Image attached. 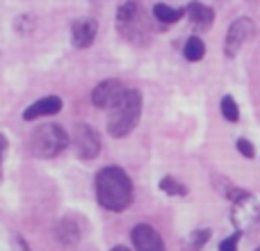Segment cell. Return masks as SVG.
Segmentation results:
<instances>
[{"label": "cell", "mask_w": 260, "mask_h": 251, "mask_svg": "<svg viewBox=\"0 0 260 251\" xmlns=\"http://www.w3.org/2000/svg\"><path fill=\"white\" fill-rule=\"evenodd\" d=\"M256 35V23L247 16H240L235 18L233 23L229 25V32H226V39H224V55L229 59H233L235 55L242 50V46L247 44L251 37Z\"/></svg>", "instance_id": "7"}, {"label": "cell", "mask_w": 260, "mask_h": 251, "mask_svg": "<svg viewBox=\"0 0 260 251\" xmlns=\"http://www.w3.org/2000/svg\"><path fill=\"white\" fill-rule=\"evenodd\" d=\"M231 222L238 229V233H253L260 226V203L256 197L244 192L231 208Z\"/></svg>", "instance_id": "5"}, {"label": "cell", "mask_w": 260, "mask_h": 251, "mask_svg": "<svg viewBox=\"0 0 260 251\" xmlns=\"http://www.w3.org/2000/svg\"><path fill=\"white\" fill-rule=\"evenodd\" d=\"M96 199L110 212H123L135 199L133 180L121 167L110 165L96 174Z\"/></svg>", "instance_id": "1"}, {"label": "cell", "mask_w": 260, "mask_h": 251, "mask_svg": "<svg viewBox=\"0 0 260 251\" xmlns=\"http://www.w3.org/2000/svg\"><path fill=\"white\" fill-rule=\"evenodd\" d=\"M142 94L137 89H128L123 94V99L110 110L108 114V135H112L114 139L128 137L139 123L142 117Z\"/></svg>", "instance_id": "2"}, {"label": "cell", "mask_w": 260, "mask_h": 251, "mask_svg": "<svg viewBox=\"0 0 260 251\" xmlns=\"http://www.w3.org/2000/svg\"><path fill=\"white\" fill-rule=\"evenodd\" d=\"M69 142H71V137L59 123H41L30 135V153L41 160H50V158L59 155L69 146Z\"/></svg>", "instance_id": "3"}, {"label": "cell", "mask_w": 260, "mask_h": 251, "mask_svg": "<svg viewBox=\"0 0 260 251\" xmlns=\"http://www.w3.org/2000/svg\"><path fill=\"white\" fill-rule=\"evenodd\" d=\"M183 55L187 62H199V59H203V55H206V44H203L199 37H189L183 46Z\"/></svg>", "instance_id": "15"}, {"label": "cell", "mask_w": 260, "mask_h": 251, "mask_svg": "<svg viewBox=\"0 0 260 251\" xmlns=\"http://www.w3.org/2000/svg\"><path fill=\"white\" fill-rule=\"evenodd\" d=\"M55 235H57V240L62 244H67V247H73V244L80 242V226L76 224V219H69V217H64V219H59V224L55 226Z\"/></svg>", "instance_id": "13"}, {"label": "cell", "mask_w": 260, "mask_h": 251, "mask_svg": "<svg viewBox=\"0 0 260 251\" xmlns=\"http://www.w3.org/2000/svg\"><path fill=\"white\" fill-rule=\"evenodd\" d=\"M130 240H133V244L137 251H167L162 235L148 224L135 226V229L130 231Z\"/></svg>", "instance_id": "9"}, {"label": "cell", "mask_w": 260, "mask_h": 251, "mask_svg": "<svg viewBox=\"0 0 260 251\" xmlns=\"http://www.w3.org/2000/svg\"><path fill=\"white\" fill-rule=\"evenodd\" d=\"M62 99L59 96H44L39 99L37 103H32L30 108H25L23 112V119L25 121H32V119H39V117H50V114H57L62 110Z\"/></svg>", "instance_id": "11"}, {"label": "cell", "mask_w": 260, "mask_h": 251, "mask_svg": "<svg viewBox=\"0 0 260 251\" xmlns=\"http://www.w3.org/2000/svg\"><path fill=\"white\" fill-rule=\"evenodd\" d=\"M210 235H212L210 229H199V231H194V233L187 238V251H201L203 244H208Z\"/></svg>", "instance_id": "18"}, {"label": "cell", "mask_w": 260, "mask_h": 251, "mask_svg": "<svg viewBox=\"0 0 260 251\" xmlns=\"http://www.w3.org/2000/svg\"><path fill=\"white\" fill-rule=\"evenodd\" d=\"M7 146H9V142H7V137H5L3 133H0V162H3V158H5V153H7Z\"/></svg>", "instance_id": "21"}, {"label": "cell", "mask_w": 260, "mask_h": 251, "mask_svg": "<svg viewBox=\"0 0 260 251\" xmlns=\"http://www.w3.org/2000/svg\"><path fill=\"white\" fill-rule=\"evenodd\" d=\"M221 117L226 119V121H231V123H235L240 119V108H238V103H235V99L233 96H224L221 99Z\"/></svg>", "instance_id": "17"}, {"label": "cell", "mask_w": 260, "mask_h": 251, "mask_svg": "<svg viewBox=\"0 0 260 251\" xmlns=\"http://www.w3.org/2000/svg\"><path fill=\"white\" fill-rule=\"evenodd\" d=\"M157 187L165 194H169V197H185V194H187V187H185L183 183H178L174 176H165V178L157 183Z\"/></svg>", "instance_id": "16"}, {"label": "cell", "mask_w": 260, "mask_h": 251, "mask_svg": "<svg viewBox=\"0 0 260 251\" xmlns=\"http://www.w3.org/2000/svg\"><path fill=\"white\" fill-rule=\"evenodd\" d=\"M256 251H260V247H258V249H256Z\"/></svg>", "instance_id": "25"}, {"label": "cell", "mask_w": 260, "mask_h": 251, "mask_svg": "<svg viewBox=\"0 0 260 251\" xmlns=\"http://www.w3.org/2000/svg\"><path fill=\"white\" fill-rule=\"evenodd\" d=\"M185 12H187L189 21H192L197 27H203V30H206V27H210V23L215 21V9L208 7V5H203V3H199V0L189 3Z\"/></svg>", "instance_id": "12"}, {"label": "cell", "mask_w": 260, "mask_h": 251, "mask_svg": "<svg viewBox=\"0 0 260 251\" xmlns=\"http://www.w3.org/2000/svg\"><path fill=\"white\" fill-rule=\"evenodd\" d=\"M240 235H242V233H233V235H229V238H224L219 242V251H238Z\"/></svg>", "instance_id": "20"}, {"label": "cell", "mask_w": 260, "mask_h": 251, "mask_svg": "<svg viewBox=\"0 0 260 251\" xmlns=\"http://www.w3.org/2000/svg\"><path fill=\"white\" fill-rule=\"evenodd\" d=\"M21 247H23V251H30V249H27V244L23 242V240H21Z\"/></svg>", "instance_id": "23"}, {"label": "cell", "mask_w": 260, "mask_h": 251, "mask_svg": "<svg viewBox=\"0 0 260 251\" xmlns=\"http://www.w3.org/2000/svg\"><path fill=\"white\" fill-rule=\"evenodd\" d=\"M0 183H3V162H0Z\"/></svg>", "instance_id": "24"}, {"label": "cell", "mask_w": 260, "mask_h": 251, "mask_svg": "<svg viewBox=\"0 0 260 251\" xmlns=\"http://www.w3.org/2000/svg\"><path fill=\"white\" fill-rule=\"evenodd\" d=\"M126 91L128 89L123 87L121 80L108 78V80L99 82V85L94 87V91H91V103H94V108H99V110H112L114 105L123 99Z\"/></svg>", "instance_id": "8"}, {"label": "cell", "mask_w": 260, "mask_h": 251, "mask_svg": "<svg viewBox=\"0 0 260 251\" xmlns=\"http://www.w3.org/2000/svg\"><path fill=\"white\" fill-rule=\"evenodd\" d=\"M185 14H187L185 9L169 7V5H165V3H157L155 7H153V16H155V21L160 23V25H171V23H178Z\"/></svg>", "instance_id": "14"}, {"label": "cell", "mask_w": 260, "mask_h": 251, "mask_svg": "<svg viewBox=\"0 0 260 251\" xmlns=\"http://www.w3.org/2000/svg\"><path fill=\"white\" fill-rule=\"evenodd\" d=\"M235 146H238V151L242 153L244 158H249V160H251V158L256 155V148H253V144L249 142V139H244V137H240L238 142H235Z\"/></svg>", "instance_id": "19"}, {"label": "cell", "mask_w": 260, "mask_h": 251, "mask_svg": "<svg viewBox=\"0 0 260 251\" xmlns=\"http://www.w3.org/2000/svg\"><path fill=\"white\" fill-rule=\"evenodd\" d=\"M117 25L119 32L126 37L133 44H142L151 37V23H148V16L144 14V9L139 7L135 0H128V3L119 5L117 9Z\"/></svg>", "instance_id": "4"}, {"label": "cell", "mask_w": 260, "mask_h": 251, "mask_svg": "<svg viewBox=\"0 0 260 251\" xmlns=\"http://www.w3.org/2000/svg\"><path fill=\"white\" fill-rule=\"evenodd\" d=\"M110 251H130V249H128V247H123V244H119V247H112Z\"/></svg>", "instance_id": "22"}, {"label": "cell", "mask_w": 260, "mask_h": 251, "mask_svg": "<svg viewBox=\"0 0 260 251\" xmlns=\"http://www.w3.org/2000/svg\"><path fill=\"white\" fill-rule=\"evenodd\" d=\"M96 35H99V21H96V18L82 16L71 23V39H73L76 48H87V46H91Z\"/></svg>", "instance_id": "10"}, {"label": "cell", "mask_w": 260, "mask_h": 251, "mask_svg": "<svg viewBox=\"0 0 260 251\" xmlns=\"http://www.w3.org/2000/svg\"><path fill=\"white\" fill-rule=\"evenodd\" d=\"M71 144H73V151H76V155L80 158V160H94V158H99L101 146H103L99 130L89 123H76L73 125Z\"/></svg>", "instance_id": "6"}]
</instances>
